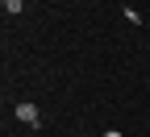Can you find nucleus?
<instances>
[{"label": "nucleus", "mask_w": 150, "mask_h": 137, "mask_svg": "<svg viewBox=\"0 0 150 137\" xmlns=\"http://www.w3.org/2000/svg\"><path fill=\"white\" fill-rule=\"evenodd\" d=\"M17 116H21L25 125H42V116H38V108H33V104H17Z\"/></svg>", "instance_id": "nucleus-1"}, {"label": "nucleus", "mask_w": 150, "mask_h": 137, "mask_svg": "<svg viewBox=\"0 0 150 137\" xmlns=\"http://www.w3.org/2000/svg\"><path fill=\"white\" fill-rule=\"evenodd\" d=\"M0 4H4V13L13 17V13H21V8H25V0H0Z\"/></svg>", "instance_id": "nucleus-2"}, {"label": "nucleus", "mask_w": 150, "mask_h": 137, "mask_svg": "<svg viewBox=\"0 0 150 137\" xmlns=\"http://www.w3.org/2000/svg\"><path fill=\"white\" fill-rule=\"evenodd\" d=\"M104 137H121V133H117V129H108V133H104Z\"/></svg>", "instance_id": "nucleus-3"}]
</instances>
